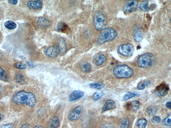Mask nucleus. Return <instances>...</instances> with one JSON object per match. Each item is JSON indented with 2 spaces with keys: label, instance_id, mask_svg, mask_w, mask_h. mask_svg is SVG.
Returning <instances> with one entry per match:
<instances>
[{
  "label": "nucleus",
  "instance_id": "obj_31",
  "mask_svg": "<svg viewBox=\"0 0 171 128\" xmlns=\"http://www.w3.org/2000/svg\"><path fill=\"white\" fill-rule=\"evenodd\" d=\"M0 79L4 81H6L7 79L6 72L1 67H0Z\"/></svg>",
  "mask_w": 171,
  "mask_h": 128
},
{
  "label": "nucleus",
  "instance_id": "obj_10",
  "mask_svg": "<svg viewBox=\"0 0 171 128\" xmlns=\"http://www.w3.org/2000/svg\"><path fill=\"white\" fill-rule=\"evenodd\" d=\"M170 89L169 86L165 83H162L155 88V92L161 96H165L167 94Z\"/></svg>",
  "mask_w": 171,
  "mask_h": 128
},
{
  "label": "nucleus",
  "instance_id": "obj_25",
  "mask_svg": "<svg viewBox=\"0 0 171 128\" xmlns=\"http://www.w3.org/2000/svg\"><path fill=\"white\" fill-rule=\"evenodd\" d=\"M4 26L8 29L13 30L16 28L17 27V24L11 21H8L4 24Z\"/></svg>",
  "mask_w": 171,
  "mask_h": 128
},
{
  "label": "nucleus",
  "instance_id": "obj_35",
  "mask_svg": "<svg viewBox=\"0 0 171 128\" xmlns=\"http://www.w3.org/2000/svg\"><path fill=\"white\" fill-rule=\"evenodd\" d=\"M16 67L17 69L21 70L25 69L26 68V65L21 62H18L16 64Z\"/></svg>",
  "mask_w": 171,
  "mask_h": 128
},
{
  "label": "nucleus",
  "instance_id": "obj_38",
  "mask_svg": "<svg viewBox=\"0 0 171 128\" xmlns=\"http://www.w3.org/2000/svg\"><path fill=\"white\" fill-rule=\"evenodd\" d=\"M101 128H114L112 125L109 124H105Z\"/></svg>",
  "mask_w": 171,
  "mask_h": 128
},
{
  "label": "nucleus",
  "instance_id": "obj_18",
  "mask_svg": "<svg viewBox=\"0 0 171 128\" xmlns=\"http://www.w3.org/2000/svg\"><path fill=\"white\" fill-rule=\"evenodd\" d=\"M60 125V121L58 117L54 116L51 118L49 123V128H58Z\"/></svg>",
  "mask_w": 171,
  "mask_h": 128
},
{
  "label": "nucleus",
  "instance_id": "obj_27",
  "mask_svg": "<svg viewBox=\"0 0 171 128\" xmlns=\"http://www.w3.org/2000/svg\"><path fill=\"white\" fill-rule=\"evenodd\" d=\"M147 121L144 119H140L137 122V126L138 128H145L147 125Z\"/></svg>",
  "mask_w": 171,
  "mask_h": 128
},
{
  "label": "nucleus",
  "instance_id": "obj_24",
  "mask_svg": "<svg viewBox=\"0 0 171 128\" xmlns=\"http://www.w3.org/2000/svg\"><path fill=\"white\" fill-rule=\"evenodd\" d=\"M157 109L155 107L151 106L148 107L146 109V112L149 115L154 116L157 113Z\"/></svg>",
  "mask_w": 171,
  "mask_h": 128
},
{
  "label": "nucleus",
  "instance_id": "obj_26",
  "mask_svg": "<svg viewBox=\"0 0 171 128\" xmlns=\"http://www.w3.org/2000/svg\"><path fill=\"white\" fill-rule=\"evenodd\" d=\"M89 86L92 89H101L104 87V84L94 82L89 84Z\"/></svg>",
  "mask_w": 171,
  "mask_h": 128
},
{
  "label": "nucleus",
  "instance_id": "obj_22",
  "mask_svg": "<svg viewBox=\"0 0 171 128\" xmlns=\"http://www.w3.org/2000/svg\"><path fill=\"white\" fill-rule=\"evenodd\" d=\"M81 69L83 72H88L91 69V66L90 64L86 61H83L81 65Z\"/></svg>",
  "mask_w": 171,
  "mask_h": 128
},
{
  "label": "nucleus",
  "instance_id": "obj_44",
  "mask_svg": "<svg viewBox=\"0 0 171 128\" xmlns=\"http://www.w3.org/2000/svg\"><path fill=\"white\" fill-rule=\"evenodd\" d=\"M2 91V89L1 87H0V94L1 93Z\"/></svg>",
  "mask_w": 171,
  "mask_h": 128
},
{
  "label": "nucleus",
  "instance_id": "obj_32",
  "mask_svg": "<svg viewBox=\"0 0 171 128\" xmlns=\"http://www.w3.org/2000/svg\"><path fill=\"white\" fill-rule=\"evenodd\" d=\"M129 121L128 119L126 118L123 119L121 121L120 127V128H129Z\"/></svg>",
  "mask_w": 171,
  "mask_h": 128
},
{
  "label": "nucleus",
  "instance_id": "obj_11",
  "mask_svg": "<svg viewBox=\"0 0 171 128\" xmlns=\"http://www.w3.org/2000/svg\"><path fill=\"white\" fill-rule=\"evenodd\" d=\"M134 32L133 33L134 38L135 41L139 43L142 41L143 39V35L139 26L135 25L134 26Z\"/></svg>",
  "mask_w": 171,
  "mask_h": 128
},
{
  "label": "nucleus",
  "instance_id": "obj_19",
  "mask_svg": "<svg viewBox=\"0 0 171 128\" xmlns=\"http://www.w3.org/2000/svg\"><path fill=\"white\" fill-rule=\"evenodd\" d=\"M69 28L68 26L65 23H61L58 24L57 28V31L63 33H67L69 31Z\"/></svg>",
  "mask_w": 171,
  "mask_h": 128
},
{
  "label": "nucleus",
  "instance_id": "obj_4",
  "mask_svg": "<svg viewBox=\"0 0 171 128\" xmlns=\"http://www.w3.org/2000/svg\"><path fill=\"white\" fill-rule=\"evenodd\" d=\"M155 61V56L153 54L147 53L141 55L137 60V63L141 68H147L152 66Z\"/></svg>",
  "mask_w": 171,
  "mask_h": 128
},
{
  "label": "nucleus",
  "instance_id": "obj_16",
  "mask_svg": "<svg viewBox=\"0 0 171 128\" xmlns=\"http://www.w3.org/2000/svg\"><path fill=\"white\" fill-rule=\"evenodd\" d=\"M37 23L39 26L43 29L48 28L51 26V24L49 21L42 17H40L38 18Z\"/></svg>",
  "mask_w": 171,
  "mask_h": 128
},
{
  "label": "nucleus",
  "instance_id": "obj_41",
  "mask_svg": "<svg viewBox=\"0 0 171 128\" xmlns=\"http://www.w3.org/2000/svg\"><path fill=\"white\" fill-rule=\"evenodd\" d=\"M20 128H30V125L29 124H24Z\"/></svg>",
  "mask_w": 171,
  "mask_h": 128
},
{
  "label": "nucleus",
  "instance_id": "obj_42",
  "mask_svg": "<svg viewBox=\"0 0 171 128\" xmlns=\"http://www.w3.org/2000/svg\"><path fill=\"white\" fill-rule=\"evenodd\" d=\"M4 118V116L2 114H0V121H2V120Z\"/></svg>",
  "mask_w": 171,
  "mask_h": 128
},
{
  "label": "nucleus",
  "instance_id": "obj_36",
  "mask_svg": "<svg viewBox=\"0 0 171 128\" xmlns=\"http://www.w3.org/2000/svg\"><path fill=\"white\" fill-rule=\"evenodd\" d=\"M0 128H16V127L14 124H10L3 125Z\"/></svg>",
  "mask_w": 171,
  "mask_h": 128
},
{
  "label": "nucleus",
  "instance_id": "obj_37",
  "mask_svg": "<svg viewBox=\"0 0 171 128\" xmlns=\"http://www.w3.org/2000/svg\"><path fill=\"white\" fill-rule=\"evenodd\" d=\"M26 63L28 66L31 68H33L36 67V65L33 62L26 61Z\"/></svg>",
  "mask_w": 171,
  "mask_h": 128
},
{
  "label": "nucleus",
  "instance_id": "obj_1",
  "mask_svg": "<svg viewBox=\"0 0 171 128\" xmlns=\"http://www.w3.org/2000/svg\"><path fill=\"white\" fill-rule=\"evenodd\" d=\"M12 100L16 104H26L31 108L34 107L37 103L36 97L33 93L24 90L19 91L13 95Z\"/></svg>",
  "mask_w": 171,
  "mask_h": 128
},
{
  "label": "nucleus",
  "instance_id": "obj_3",
  "mask_svg": "<svg viewBox=\"0 0 171 128\" xmlns=\"http://www.w3.org/2000/svg\"><path fill=\"white\" fill-rule=\"evenodd\" d=\"M113 73L116 77L119 78H129L133 75L134 72L131 68L126 65H121L114 69Z\"/></svg>",
  "mask_w": 171,
  "mask_h": 128
},
{
  "label": "nucleus",
  "instance_id": "obj_2",
  "mask_svg": "<svg viewBox=\"0 0 171 128\" xmlns=\"http://www.w3.org/2000/svg\"><path fill=\"white\" fill-rule=\"evenodd\" d=\"M117 33L114 29L108 27L103 29L97 38V42L101 45L108 42L112 41L117 36Z\"/></svg>",
  "mask_w": 171,
  "mask_h": 128
},
{
  "label": "nucleus",
  "instance_id": "obj_28",
  "mask_svg": "<svg viewBox=\"0 0 171 128\" xmlns=\"http://www.w3.org/2000/svg\"><path fill=\"white\" fill-rule=\"evenodd\" d=\"M151 82L150 80H147L140 83L137 87L138 90H142L145 89L146 87L150 85Z\"/></svg>",
  "mask_w": 171,
  "mask_h": 128
},
{
  "label": "nucleus",
  "instance_id": "obj_34",
  "mask_svg": "<svg viewBox=\"0 0 171 128\" xmlns=\"http://www.w3.org/2000/svg\"><path fill=\"white\" fill-rule=\"evenodd\" d=\"M161 119L160 117L156 116L153 117L151 119L152 122L154 124H157L159 123L161 121Z\"/></svg>",
  "mask_w": 171,
  "mask_h": 128
},
{
  "label": "nucleus",
  "instance_id": "obj_23",
  "mask_svg": "<svg viewBox=\"0 0 171 128\" xmlns=\"http://www.w3.org/2000/svg\"><path fill=\"white\" fill-rule=\"evenodd\" d=\"M138 7H139L140 9L143 11L145 12L148 11L149 10V1H144L141 2Z\"/></svg>",
  "mask_w": 171,
  "mask_h": 128
},
{
  "label": "nucleus",
  "instance_id": "obj_8",
  "mask_svg": "<svg viewBox=\"0 0 171 128\" xmlns=\"http://www.w3.org/2000/svg\"><path fill=\"white\" fill-rule=\"evenodd\" d=\"M44 53L46 55L50 58H55L61 53V51L58 46H50L45 49Z\"/></svg>",
  "mask_w": 171,
  "mask_h": 128
},
{
  "label": "nucleus",
  "instance_id": "obj_45",
  "mask_svg": "<svg viewBox=\"0 0 171 128\" xmlns=\"http://www.w3.org/2000/svg\"><path fill=\"white\" fill-rule=\"evenodd\" d=\"M2 54L1 53H0V59H1L2 58Z\"/></svg>",
  "mask_w": 171,
  "mask_h": 128
},
{
  "label": "nucleus",
  "instance_id": "obj_21",
  "mask_svg": "<svg viewBox=\"0 0 171 128\" xmlns=\"http://www.w3.org/2000/svg\"><path fill=\"white\" fill-rule=\"evenodd\" d=\"M140 95V93L139 92H127L123 98V100L124 101H126L130 99L133 97H137L139 96Z\"/></svg>",
  "mask_w": 171,
  "mask_h": 128
},
{
  "label": "nucleus",
  "instance_id": "obj_39",
  "mask_svg": "<svg viewBox=\"0 0 171 128\" xmlns=\"http://www.w3.org/2000/svg\"><path fill=\"white\" fill-rule=\"evenodd\" d=\"M18 1L17 0H10L9 1V2L11 4L16 5L17 4Z\"/></svg>",
  "mask_w": 171,
  "mask_h": 128
},
{
  "label": "nucleus",
  "instance_id": "obj_33",
  "mask_svg": "<svg viewBox=\"0 0 171 128\" xmlns=\"http://www.w3.org/2000/svg\"><path fill=\"white\" fill-rule=\"evenodd\" d=\"M162 124L164 126H170L171 125V115H170L166 118L163 120Z\"/></svg>",
  "mask_w": 171,
  "mask_h": 128
},
{
  "label": "nucleus",
  "instance_id": "obj_6",
  "mask_svg": "<svg viewBox=\"0 0 171 128\" xmlns=\"http://www.w3.org/2000/svg\"><path fill=\"white\" fill-rule=\"evenodd\" d=\"M134 51V46L130 44H126L120 45L118 48V53L121 55L126 57L132 56Z\"/></svg>",
  "mask_w": 171,
  "mask_h": 128
},
{
  "label": "nucleus",
  "instance_id": "obj_14",
  "mask_svg": "<svg viewBox=\"0 0 171 128\" xmlns=\"http://www.w3.org/2000/svg\"><path fill=\"white\" fill-rule=\"evenodd\" d=\"M84 93L83 91L76 90L73 91L70 95L69 100L70 101H73L79 99L84 96Z\"/></svg>",
  "mask_w": 171,
  "mask_h": 128
},
{
  "label": "nucleus",
  "instance_id": "obj_29",
  "mask_svg": "<svg viewBox=\"0 0 171 128\" xmlns=\"http://www.w3.org/2000/svg\"><path fill=\"white\" fill-rule=\"evenodd\" d=\"M104 94V92L103 91L97 92L94 94L93 99L94 101H97L101 98Z\"/></svg>",
  "mask_w": 171,
  "mask_h": 128
},
{
  "label": "nucleus",
  "instance_id": "obj_9",
  "mask_svg": "<svg viewBox=\"0 0 171 128\" xmlns=\"http://www.w3.org/2000/svg\"><path fill=\"white\" fill-rule=\"evenodd\" d=\"M138 4V2L136 0L127 1L124 5V12L129 13L135 11L137 9Z\"/></svg>",
  "mask_w": 171,
  "mask_h": 128
},
{
  "label": "nucleus",
  "instance_id": "obj_7",
  "mask_svg": "<svg viewBox=\"0 0 171 128\" xmlns=\"http://www.w3.org/2000/svg\"><path fill=\"white\" fill-rule=\"evenodd\" d=\"M83 112V106L79 105L71 112L68 116V119L70 121H77L82 116Z\"/></svg>",
  "mask_w": 171,
  "mask_h": 128
},
{
  "label": "nucleus",
  "instance_id": "obj_40",
  "mask_svg": "<svg viewBox=\"0 0 171 128\" xmlns=\"http://www.w3.org/2000/svg\"><path fill=\"white\" fill-rule=\"evenodd\" d=\"M166 106L167 108L169 109L171 108V101H169L167 103Z\"/></svg>",
  "mask_w": 171,
  "mask_h": 128
},
{
  "label": "nucleus",
  "instance_id": "obj_5",
  "mask_svg": "<svg viewBox=\"0 0 171 128\" xmlns=\"http://www.w3.org/2000/svg\"><path fill=\"white\" fill-rule=\"evenodd\" d=\"M107 23V18L102 12L97 11L95 13L93 23L95 28L97 30H102L106 25Z\"/></svg>",
  "mask_w": 171,
  "mask_h": 128
},
{
  "label": "nucleus",
  "instance_id": "obj_12",
  "mask_svg": "<svg viewBox=\"0 0 171 128\" xmlns=\"http://www.w3.org/2000/svg\"><path fill=\"white\" fill-rule=\"evenodd\" d=\"M27 5L30 9L39 10L42 8V1H30L28 2Z\"/></svg>",
  "mask_w": 171,
  "mask_h": 128
},
{
  "label": "nucleus",
  "instance_id": "obj_20",
  "mask_svg": "<svg viewBox=\"0 0 171 128\" xmlns=\"http://www.w3.org/2000/svg\"><path fill=\"white\" fill-rule=\"evenodd\" d=\"M58 46L61 51V53H64L66 50V43L65 41L63 38H61L59 40Z\"/></svg>",
  "mask_w": 171,
  "mask_h": 128
},
{
  "label": "nucleus",
  "instance_id": "obj_17",
  "mask_svg": "<svg viewBox=\"0 0 171 128\" xmlns=\"http://www.w3.org/2000/svg\"><path fill=\"white\" fill-rule=\"evenodd\" d=\"M115 107L116 104L114 101L111 100H108L103 106L102 111L104 112L112 110Z\"/></svg>",
  "mask_w": 171,
  "mask_h": 128
},
{
  "label": "nucleus",
  "instance_id": "obj_43",
  "mask_svg": "<svg viewBox=\"0 0 171 128\" xmlns=\"http://www.w3.org/2000/svg\"><path fill=\"white\" fill-rule=\"evenodd\" d=\"M42 127L40 125H38V126L35 127L34 128H42Z\"/></svg>",
  "mask_w": 171,
  "mask_h": 128
},
{
  "label": "nucleus",
  "instance_id": "obj_13",
  "mask_svg": "<svg viewBox=\"0 0 171 128\" xmlns=\"http://www.w3.org/2000/svg\"><path fill=\"white\" fill-rule=\"evenodd\" d=\"M106 60L105 56L102 54L97 53L94 57L93 62L97 66L102 65Z\"/></svg>",
  "mask_w": 171,
  "mask_h": 128
},
{
  "label": "nucleus",
  "instance_id": "obj_30",
  "mask_svg": "<svg viewBox=\"0 0 171 128\" xmlns=\"http://www.w3.org/2000/svg\"><path fill=\"white\" fill-rule=\"evenodd\" d=\"M15 79L19 83L23 84L25 82V78L23 75L21 74H17L15 77Z\"/></svg>",
  "mask_w": 171,
  "mask_h": 128
},
{
  "label": "nucleus",
  "instance_id": "obj_15",
  "mask_svg": "<svg viewBox=\"0 0 171 128\" xmlns=\"http://www.w3.org/2000/svg\"><path fill=\"white\" fill-rule=\"evenodd\" d=\"M140 105L139 101L134 100L127 103L126 107L127 110H132L134 111H136L139 108Z\"/></svg>",
  "mask_w": 171,
  "mask_h": 128
}]
</instances>
